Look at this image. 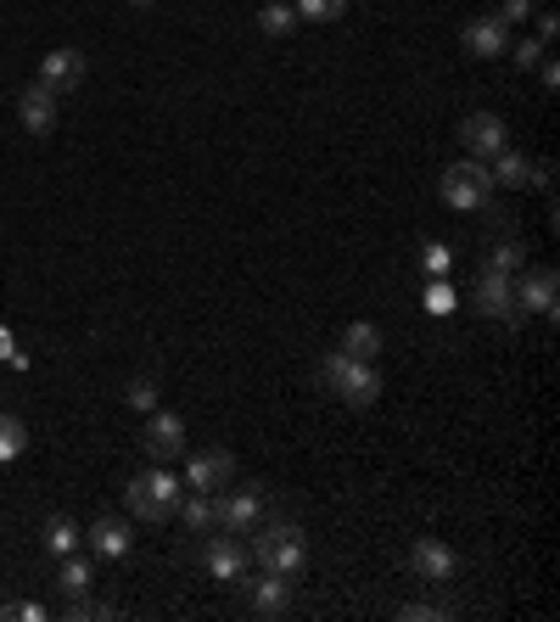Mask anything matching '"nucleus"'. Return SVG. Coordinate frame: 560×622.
<instances>
[{
  "label": "nucleus",
  "mask_w": 560,
  "mask_h": 622,
  "mask_svg": "<svg viewBox=\"0 0 560 622\" xmlns=\"http://www.w3.org/2000/svg\"><path fill=\"white\" fill-rule=\"evenodd\" d=\"M320 382H325V393H336L348 410H370L382 398V371H376V360H353V353H325L320 360Z\"/></svg>",
  "instance_id": "nucleus-1"
},
{
  "label": "nucleus",
  "mask_w": 560,
  "mask_h": 622,
  "mask_svg": "<svg viewBox=\"0 0 560 622\" xmlns=\"http://www.w3.org/2000/svg\"><path fill=\"white\" fill-rule=\"evenodd\" d=\"M258 532V545H252V561L263 572H287L298 578L309 567V539H303V527L298 521H269V527H252Z\"/></svg>",
  "instance_id": "nucleus-2"
},
{
  "label": "nucleus",
  "mask_w": 560,
  "mask_h": 622,
  "mask_svg": "<svg viewBox=\"0 0 560 622\" xmlns=\"http://www.w3.org/2000/svg\"><path fill=\"white\" fill-rule=\"evenodd\" d=\"M437 191H443L448 208L477 214V208L494 203V174H488V163H477V157H459V163H448V168L437 174Z\"/></svg>",
  "instance_id": "nucleus-3"
},
{
  "label": "nucleus",
  "mask_w": 560,
  "mask_h": 622,
  "mask_svg": "<svg viewBox=\"0 0 560 622\" xmlns=\"http://www.w3.org/2000/svg\"><path fill=\"white\" fill-rule=\"evenodd\" d=\"M179 477L168 471V466H152V471H141V477H129L124 483V505L141 516V521H168L174 510H179Z\"/></svg>",
  "instance_id": "nucleus-4"
},
{
  "label": "nucleus",
  "mask_w": 560,
  "mask_h": 622,
  "mask_svg": "<svg viewBox=\"0 0 560 622\" xmlns=\"http://www.w3.org/2000/svg\"><path fill=\"white\" fill-rule=\"evenodd\" d=\"M225 499H214L219 505V521H214V532H236V539H252V527L263 521V488H219Z\"/></svg>",
  "instance_id": "nucleus-5"
},
{
  "label": "nucleus",
  "mask_w": 560,
  "mask_h": 622,
  "mask_svg": "<svg viewBox=\"0 0 560 622\" xmlns=\"http://www.w3.org/2000/svg\"><path fill=\"white\" fill-rule=\"evenodd\" d=\"M141 449L157 460V466H174L185 455V421L174 410H152L146 415V432H141Z\"/></svg>",
  "instance_id": "nucleus-6"
},
{
  "label": "nucleus",
  "mask_w": 560,
  "mask_h": 622,
  "mask_svg": "<svg viewBox=\"0 0 560 622\" xmlns=\"http://www.w3.org/2000/svg\"><path fill=\"white\" fill-rule=\"evenodd\" d=\"M208 539V532H203ZM203 567L219 578V583H236L247 567H252V545L247 539H236V532H219V539H208L203 545Z\"/></svg>",
  "instance_id": "nucleus-7"
},
{
  "label": "nucleus",
  "mask_w": 560,
  "mask_h": 622,
  "mask_svg": "<svg viewBox=\"0 0 560 622\" xmlns=\"http://www.w3.org/2000/svg\"><path fill=\"white\" fill-rule=\"evenodd\" d=\"M459 141H465V152H471L477 163H488V157H499L510 146V129H505L499 113H471L459 124Z\"/></svg>",
  "instance_id": "nucleus-8"
},
{
  "label": "nucleus",
  "mask_w": 560,
  "mask_h": 622,
  "mask_svg": "<svg viewBox=\"0 0 560 622\" xmlns=\"http://www.w3.org/2000/svg\"><path fill=\"white\" fill-rule=\"evenodd\" d=\"M510 292H516V309H521V314H543V320H554V298H560L554 270H527V276H510Z\"/></svg>",
  "instance_id": "nucleus-9"
},
{
  "label": "nucleus",
  "mask_w": 560,
  "mask_h": 622,
  "mask_svg": "<svg viewBox=\"0 0 560 622\" xmlns=\"http://www.w3.org/2000/svg\"><path fill=\"white\" fill-rule=\"evenodd\" d=\"M84 51L79 45H56V51H45V62H40V84L51 96H62V91H79V79H84Z\"/></svg>",
  "instance_id": "nucleus-10"
},
{
  "label": "nucleus",
  "mask_w": 560,
  "mask_h": 622,
  "mask_svg": "<svg viewBox=\"0 0 560 622\" xmlns=\"http://www.w3.org/2000/svg\"><path fill=\"white\" fill-rule=\"evenodd\" d=\"M230 477H236L230 449H203L185 466V488H197V494H219V488H230Z\"/></svg>",
  "instance_id": "nucleus-11"
},
{
  "label": "nucleus",
  "mask_w": 560,
  "mask_h": 622,
  "mask_svg": "<svg viewBox=\"0 0 560 622\" xmlns=\"http://www.w3.org/2000/svg\"><path fill=\"white\" fill-rule=\"evenodd\" d=\"M454 567H459V556H454L443 539H415V545H409V572H415L421 583H448Z\"/></svg>",
  "instance_id": "nucleus-12"
},
{
  "label": "nucleus",
  "mask_w": 560,
  "mask_h": 622,
  "mask_svg": "<svg viewBox=\"0 0 560 622\" xmlns=\"http://www.w3.org/2000/svg\"><path fill=\"white\" fill-rule=\"evenodd\" d=\"M459 40H465V51H471V56L488 62V56H505V51H510V23H499V18L488 12V18H471V23H465Z\"/></svg>",
  "instance_id": "nucleus-13"
},
{
  "label": "nucleus",
  "mask_w": 560,
  "mask_h": 622,
  "mask_svg": "<svg viewBox=\"0 0 560 622\" xmlns=\"http://www.w3.org/2000/svg\"><path fill=\"white\" fill-rule=\"evenodd\" d=\"M477 309H483V314H494V320H505V325H516V320H521V309H516L510 276L483 270V281H477Z\"/></svg>",
  "instance_id": "nucleus-14"
},
{
  "label": "nucleus",
  "mask_w": 560,
  "mask_h": 622,
  "mask_svg": "<svg viewBox=\"0 0 560 622\" xmlns=\"http://www.w3.org/2000/svg\"><path fill=\"white\" fill-rule=\"evenodd\" d=\"M84 545L96 550L102 561H124V556H129V527H124L118 516H96V521L84 527Z\"/></svg>",
  "instance_id": "nucleus-15"
},
{
  "label": "nucleus",
  "mask_w": 560,
  "mask_h": 622,
  "mask_svg": "<svg viewBox=\"0 0 560 622\" xmlns=\"http://www.w3.org/2000/svg\"><path fill=\"white\" fill-rule=\"evenodd\" d=\"M247 605L258 616H280V611L292 605V578L287 572H263L258 583H247Z\"/></svg>",
  "instance_id": "nucleus-16"
},
{
  "label": "nucleus",
  "mask_w": 560,
  "mask_h": 622,
  "mask_svg": "<svg viewBox=\"0 0 560 622\" xmlns=\"http://www.w3.org/2000/svg\"><path fill=\"white\" fill-rule=\"evenodd\" d=\"M18 118L29 135H51L56 129V96L45 91V84H29V91L18 96Z\"/></svg>",
  "instance_id": "nucleus-17"
},
{
  "label": "nucleus",
  "mask_w": 560,
  "mask_h": 622,
  "mask_svg": "<svg viewBox=\"0 0 560 622\" xmlns=\"http://www.w3.org/2000/svg\"><path fill=\"white\" fill-rule=\"evenodd\" d=\"M488 174H494V186H510V191H527L532 186V157L505 146L499 157H488Z\"/></svg>",
  "instance_id": "nucleus-18"
},
{
  "label": "nucleus",
  "mask_w": 560,
  "mask_h": 622,
  "mask_svg": "<svg viewBox=\"0 0 560 622\" xmlns=\"http://www.w3.org/2000/svg\"><path fill=\"white\" fill-rule=\"evenodd\" d=\"M214 499H219V494H197V488H191V494H179V510H174V516L191 527V532H214V521H219V505H214Z\"/></svg>",
  "instance_id": "nucleus-19"
},
{
  "label": "nucleus",
  "mask_w": 560,
  "mask_h": 622,
  "mask_svg": "<svg viewBox=\"0 0 560 622\" xmlns=\"http://www.w3.org/2000/svg\"><path fill=\"white\" fill-rule=\"evenodd\" d=\"M342 353H353V360H382V325H370V320L342 325Z\"/></svg>",
  "instance_id": "nucleus-20"
},
{
  "label": "nucleus",
  "mask_w": 560,
  "mask_h": 622,
  "mask_svg": "<svg viewBox=\"0 0 560 622\" xmlns=\"http://www.w3.org/2000/svg\"><path fill=\"white\" fill-rule=\"evenodd\" d=\"M483 270H494V276H521V270H527V247H521L516 236H499Z\"/></svg>",
  "instance_id": "nucleus-21"
},
{
  "label": "nucleus",
  "mask_w": 560,
  "mask_h": 622,
  "mask_svg": "<svg viewBox=\"0 0 560 622\" xmlns=\"http://www.w3.org/2000/svg\"><path fill=\"white\" fill-rule=\"evenodd\" d=\"M40 545H45V556H56V561H62V556H73V550L84 545V532H79V527H73L68 516H51V521H45V539H40Z\"/></svg>",
  "instance_id": "nucleus-22"
},
{
  "label": "nucleus",
  "mask_w": 560,
  "mask_h": 622,
  "mask_svg": "<svg viewBox=\"0 0 560 622\" xmlns=\"http://www.w3.org/2000/svg\"><path fill=\"white\" fill-rule=\"evenodd\" d=\"M292 29H298L292 0H269V7H258V34H269V40H287Z\"/></svg>",
  "instance_id": "nucleus-23"
},
{
  "label": "nucleus",
  "mask_w": 560,
  "mask_h": 622,
  "mask_svg": "<svg viewBox=\"0 0 560 622\" xmlns=\"http://www.w3.org/2000/svg\"><path fill=\"white\" fill-rule=\"evenodd\" d=\"M56 589L73 600V594H90V561L73 550V556H62V572H56Z\"/></svg>",
  "instance_id": "nucleus-24"
},
{
  "label": "nucleus",
  "mask_w": 560,
  "mask_h": 622,
  "mask_svg": "<svg viewBox=\"0 0 560 622\" xmlns=\"http://www.w3.org/2000/svg\"><path fill=\"white\" fill-rule=\"evenodd\" d=\"M29 449V426L18 415H0V466H12Z\"/></svg>",
  "instance_id": "nucleus-25"
},
{
  "label": "nucleus",
  "mask_w": 560,
  "mask_h": 622,
  "mask_svg": "<svg viewBox=\"0 0 560 622\" xmlns=\"http://www.w3.org/2000/svg\"><path fill=\"white\" fill-rule=\"evenodd\" d=\"M292 12L298 23H336L348 18V0H292Z\"/></svg>",
  "instance_id": "nucleus-26"
},
{
  "label": "nucleus",
  "mask_w": 560,
  "mask_h": 622,
  "mask_svg": "<svg viewBox=\"0 0 560 622\" xmlns=\"http://www.w3.org/2000/svg\"><path fill=\"white\" fill-rule=\"evenodd\" d=\"M421 270H426L432 281H448V270H454V252H448L443 241H421Z\"/></svg>",
  "instance_id": "nucleus-27"
},
{
  "label": "nucleus",
  "mask_w": 560,
  "mask_h": 622,
  "mask_svg": "<svg viewBox=\"0 0 560 622\" xmlns=\"http://www.w3.org/2000/svg\"><path fill=\"white\" fill-rule=\"evenodd\" d=\"M124 404L141 410V415H152V410H157V382H152V376H135V382L124 387Z\"/></svg>",
  "instance_id": "nucleus-28"
},
{
  "label": "nucleus",
  "mask_w": 560,
  "mask_h": 622,
  "mask_svg": "<svg viewBox=\"0 0 560 622\" xmlns=\"http://www.w3.org/2000/svg\"><path fill=\"white\" fill-rule=\"evenodd\" d=\"M510 62L527 73V68H538L543 62V40H510Z\"/></svg>",
  "instance_id": "nucleus-29"
},
{
  "label": "nucleus",
  "mask_w": 560,
  "mask_h": 622,
  "mask_svg": "<svg viewBox=\"0 0 560 622\" xmlns=\"http://www.w3.org/2000/svg\"><path fill=\"white\" fill-rule=\"evenodd\" d=\"M421 303H426V314H454V287L448 281H432Z\"/></svg>",
  "instance_id": "nucleus-30"
},
{
  "label": "nucleus",
  "mask_w": 560,
  "mask_h": 622,
  "mask_svg": "<svg viewBox=\"0 0 560 622\" xmlns=\"http://www.w3.org/2000/svg\"><path fill=\"white\" fill-rule=\"evenodd\" d=\"M45 605L40 600H12V605H0V622H40Z\"/></svg>",
  "instance_id": "nucleus-31"
},
{
  "label": "nucleus",
  "mask_w": 560,
  "mask_h": 622,
  "mask_svg": "<svg viewBox=\"0 0 560 622\" xmlns=\"http://www.w3.org/2000/svg\"><path fill=\"white\" fill-rule=\"evenodd\" d=\"M532 12H538V0H499L494 18H499V23H527Z\"/></svg>",
  "instance_id": "nucleus-32"
},
{
  "label": "nucleus",
  "mask_w": 560,
  "mask_h": 622,
  "mask_svg": "<svg viewBox=\"0 0 560 622\" xmlns=\"http://www.w3.org/2000/svg\"><path fill=\"white\" fill-rule=\"evenodd\" d=\"M398 616L404 622H437V616H448L437 600H415V605H398Z\"/></svg>",
  "instance_id": "nucleus-33"
},
{
  "label": "nucleus",
  "mask_w": 560,
  "mask_h": 622,
  "mask_svg": "<svg viewBox=\"0 0 560 622\" xmlns=\"http://www.w3.org/2000/svg\"><path fill=\"white\" fill-rule=\"evenodd\" d=\"M538 84H543V91H560V62H538Z\"/></svg>",
  "instance_id": "nucleus-34"
},
{
  "label": "nucleus",
  "mask_w": 560,
  "mask_h": 622,
  "mask_svg": "<svg viewBox=\"0 0 560 622\" xmlns=\"http://www.w3.org/2000/svg\"><path fill=\"white\" fill-rule=\"evenodd\" d=\"M554 34H560L554 12H538V40H543V45H554Z\"/></svg>",
  "instance_id": "nucleus-35"
},
{
  "label": "nucleus",
  "mask_w": 560,
  "mask_h": 622,
  "mask_svg": "<svg viewBox=\"0 0 560 622\" xmlns=\"http://www.w3.org/2000/svg\"><path fill=\"white\" fill-rule=\"evenodd\" d=\"M129 7H157V0H129Z\"/></svg>",
  "instance_id": "nucleus-36"
}]
</instances>
